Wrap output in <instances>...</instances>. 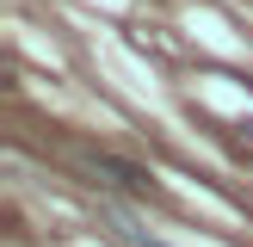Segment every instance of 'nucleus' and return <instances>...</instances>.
<instances>
[{
    "mask_svg": "<svg viewBox=\"0 0 253 247\" xmlns=\"http://www.w3.org/2000/svg\"><path fill=\"white\" fill-rule=\"evenodd\" d=\"M93 167H99V173H111L118 185H130V192H148V173H142V167H130V161H111V155H93Z\"/></svg>",
    "mask_w": 253,
    "mask_h": 247,
    "instance_id": "nucleus-1",
    "label": "nucleus"
},
{
    "mask_svg": "<svg viewBox=\"0 0 253 247\" xmlns=\"http://www.w3.org/2000/svg\"><path fill=\"white\" fill-rule=\"evenodd\" d=\"M130 241L136 247H167V241H155V235H142V229H130Z\"/></svg>",
    "mask_w": 253,
    "mask_h": 247,
    "instance_id": "nucleus-2",
    "label": "nucleus"
}]
</instances>
